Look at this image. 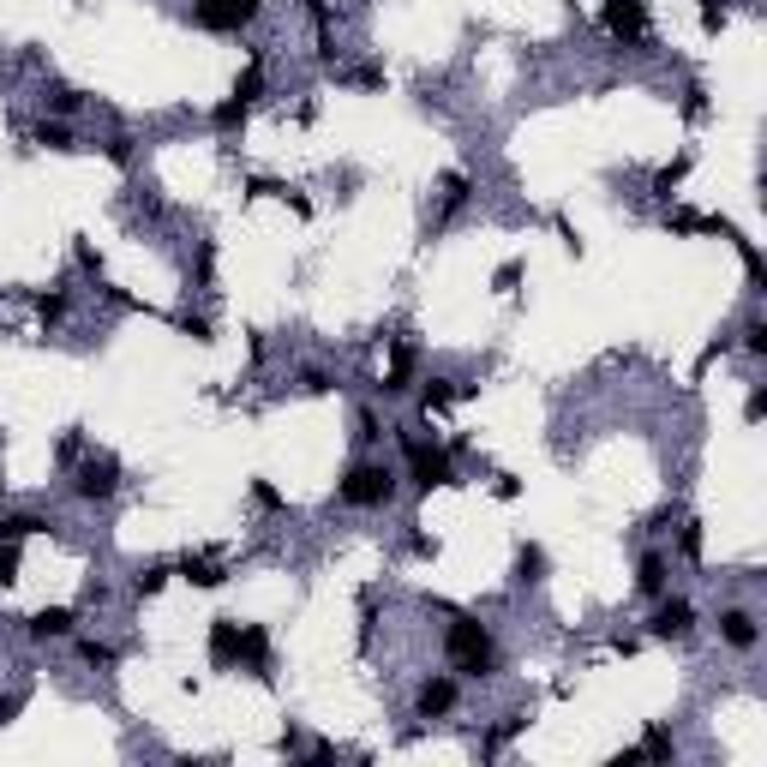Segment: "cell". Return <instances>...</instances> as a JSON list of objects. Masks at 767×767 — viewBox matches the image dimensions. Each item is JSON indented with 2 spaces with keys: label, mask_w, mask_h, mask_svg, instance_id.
<instances>
[{
  "label": "cell",
  "mask_w": 767,
  "mask_h": 767,
  "mask_svg": "<svg viewBox=\"0 0 767 767\" xmlns=\"http://www.w3.org/2000/svg\"><path fill=\"white\" fill-rule=\"evenodd\" d=\"M24 708V690H12V696H0V726H12V714Z\"/></svg>",
  "instance_id": "obj_37"
},
{
  "label": "cell",
  "mask_w": 767,
  "mask_h": 767,
  "mask_svg": "<svg viewBox=\"0 0 767 767\" xmlns=\"http://www.w3.org/2000/svg\"><path fill=\"white\" fill-rule=\"evenodd\" d=\"M246 114H252V102H240V96H228V102H216V114H210V126H216V132H234V126H246Z\"/></svg>",
  "instance_id": "obj_20"
},
{
  "label": "cell",
  "mask_w": 767,
  "mask_h": 767,
  "mask_svg": "<svg viewBox=\"0 0 767 767\" xmlns=\"http://www.w3.org/2000/svg\"><path fill=\"white\" fill-rule=\"evenodd\" d=\"M168 576H174V564H144V570H138V576H132V594H138V600H144V594H156V588H162V582H168Z\"/></svg>",
  "instance_id": "obj_22"
},
{
  "label": "cell",
  "mask_w": 767,
  "mask_h": 767,
  "mask_svg": "<svg viewBox=\"0 0 767 767\" xmlns=\"http://www.w3.org/2000/svg\"><path fill=\"white\" fill-rule=\"evenodd\" d=\"M666 588H672V558H666V552H642V564H636V594L660 600Z\"/></svg>",
  "instance_id": "obj_12"
},
{
  "label": "cell",
  "mask_w": 767,
  "mask_h": 767,
  "mask_svg": "<svg viewBox=\"0 0 767 767\" xmlns=\"http://www.w3.org/2000/svg\"><path fill=\"white\" fill-rule=\"evenodd\" d=\"M396 492H402V474L390 462H378V456H360L342 474V486H336V498L348 510H384V504H396Z\"/></svg>",
  "instance_id": "obj_2"
},
{
  "label": "cell",
  "mask_w": 767,
  "mask_h": 767,
  "mask_svg": "<svg viewBox=\"0 0 767 767\" xmlns=\"http://www.w3.org/2000/svg\"><path fill=\"white\" fill-rule=\"evenodd\" d=\"M300 390H306V396H324V390H336V378H330L324 366H306V372H300Z\"/></svg>",
  "instance_id": "obj_27"
},
{
  "label": "cell",
  "mask_w": 767,
  "mask_h": 767,
  "mask_svg": "<svg viewBox=\"0 0 767 767\" xmlns=\"http://www.w3.org/2000/svg\"><path fill=\"white\" fill-rule=\"evenodd\" d=\"M414 366H420V360H414V348L402 342V348L390 354V366H384V384H378V390H384V396H402V390H414Z\"/></svg>",
  "instance_id": "obj_14"
},
{
  "label": "cell",
  "mask_w": 767,
  "mask_h": 767,
  "mask_svg": "<svg viewBox=\"0 0 767 767\" xmlns=\"http://www.w3.org/2000/svg\"><path fill=\"white\" fill-rule=\"evenodd\" d=\"M462 198H468V174H444V216L462 210Z\"/></svg>",
  "instance_id": "obj_26"
},
{
  "label": "cell",
  "mask_w": 767,
  "mask_h": 767,
  "mask_svg": "<svg viewBox=\"0 0 767 767\" xmlns=\"http://www.w3.org/2000/svg\"><path fill=\"white\" fill-rule=\"evenodd\" d=\"M258 12H264V0H192V24L198 30H216V36L246 30Z\"/></svg>",
  "instance_id": "obj_5"
},
{
  "label": "cell",
  "mask_w": 767,
  "mask_h": 767,
  "mask_svg": "<svg viewBox=\"0 0 767 767\" xmlns=\"http://www.w3.org/2000/svg\"><path fill=\"white\" fill-rule=\"evenodd\" d=\"M0 456H6V432H0Z\"/></svg>",
  "instance_id": "obj_38"
},
{
  "label": "cell",
  "mask_w": 767,
  "mask_h": 767,
  "mask_svg": "<svg viewBox=\"0 0 767 767\" xmlns=\"http://www.w3.org/2000/svg\"><path fill=\"white\" fill-rule=\"evenodd\" d=\"M0 582H18V540H0Z\"/></svg>",
  "instance_id": "obj_33"
},
{
  "label": "cell",
  "mask_w": 767,
  "mask_h": 767,
  "mask_svg": "<svg viewBox=\"0 0 767 767\" xmlns=\"http://www.w3.org/2000/svg\"><path fill=\"white\" fill-rule=\"evenodd\" d=\"M174 570H180V576H186L192 588H216V582H222V564H216V558H192V552H186V558H180Z\"/></svg>",
  "instance_id": "obj_19"
},
{
  "label": "cell",
  "mask_w": 767,
  "mask_h": 767,
  "mask_svg": "<svg viewBox=\"0 0 767 767\" xmlns=\"http://www.w3.org/2000/svg\"><path fill=\"white\" fill-rule=\"evenodd\" d=\"M78 102H84L78 90H54V96H48V108H54V114H78Z\"/></svg>",
  "instance_id": "obj_34"
},
{
  "label": "cell",
  "mask_w": 767,
  "mask_h": 767,
  "mask_svg": "<svg viewBox=\"0 0 767 767\" xmlns=\"http://www.w3.org/2000/svg\"><path fill=\"white\" fill-rule=\"evenodd\" d=\"M648 636L654 642H690L696 636V606L684 600V594H660V606H654V618H648Z\"/></svg>",
  "instance_id": "obj_6"
},
{
  "label": "cell",
  "mask_w": 767,
  "mask_h": 767,
  "mask_svg": "<svg viewBox=\"0 0 767 767\" xmlns=\"http://www.w3.org/2000/svg\"><path fill=\"white\" fill-rule=\"evenodd\" d=\"M456 396H462L456 378H444V372H438V378H420V414H438V408H450Z\"/></svg>",
  "instance_id": "obj_15"
},
{
  "label": "cell",
  "mask_w": 767,
  "mask_h": 767,
  "mask_svg": "<svg viewBox=\"0 0 767 767\" xmlns=\"http://www.w3.org/2000/svg\"><path fill=\"white\" fill-rule=\"evenodd\" d=\"M720 642H726L732 654H756V642H762V618H756L750 606H726V612H720Z\"/></svg>",
  "instance_id": "obj_9"
},
{
  "label": "cell",
  "mask_w": 767,
  "mask_h": 767,
  "mask_svg": "<svg viewBox=\"0 0 767 767\" xmlns=\"http://www.w3.org/2000/svg\"><path fill=\"white\" fill-rule=\"evenodd\" d=\"M252 504H258V510H288V498H282L270 480H252Z\"/></svg>",
  "instance_id": "obj_28"
},
{
  "label": "cell",
  "mask_w": 767,
  "mask_h": 767,
  "mask_svg": "<svg viewBox=\"0 0 767 767\" xmlns=\"http://www.w3.org/2000/svg\"><path fill=\"white\" fill-rule=\"evenodd\" d=\"M180 330H186L192 342H210V318H204V312H180Z\"/></svg>",
  "instance_id": "obj_29"
},
{
  "label": "cell",
  "mask_w": 767,
  "mask_h": 767,
  "mask_svg": "<svg viewBox=\"0 0 767 767\" xmlns=\"http://www.w3.org/2000/svg\"><path fill=\"white\" fill-rule=\"evenodd\" d=\"M378 438H384L378 408H360V414H354V444H378Z\"/></svg>",
  "instance_id": "obj_24"
},
{
  "label": "cell",
  "mask_w": 767,
  "mask_h": 767,
  "mask_svg": "<svg viewBox=\"0 0 767 767\" xmlns=\"http://www.w3.org/2000/svg\"><path fill=\"white\" fill-rule=\"evenodd\" d=\"M678 552H684V558H702V528H696V522L678 528Z\"/></svg>",
  "instance_id": "obj_30"
},
{
  "label": "cell",
  "mask_w": 767,
  "mask_h": 767,
  "mask_svg": "<svg viewBox=\"0 0 767 767\" xmlns=\"http://www.w3.org/2000/svg\"><path fill=\"white\" fill-rule=\"evenodd\" d=\"M24 630H30V642H66V636L78 630V612H72V606H42Z\"/></svg>",
  "instance_id": "obj_10"
},
{
  "label": "cell",
  "mask_w": 767,
  "mask_h": 767,
  "mask_svg": "<svg viewBox=\"0 0 767 767\" xmlns=\"http://www.w3.org/2000/svg\"><path fill=\"white\" fill-rule=\"evenodd\" d=\"M102 150H108V162H132V138H108Z\"/></svg>",
  "instance_id": "obj_35"
},
{
  "label": "cell",
  "mask_w": 767,
  "mask_h": 767,
  "mask_svg": "<svg viewBox=\"0 0 767 767\" xmlns=\"http://www.w3.org/2000/svg\"><path fill=\"white\" fill-rule=\"evenodd\" d=\"M36 312H42V324H60V318H66V288H54V294H36Z\"/></svg>",
  "instance_id": "obj_25"
},
{
  "label": "cell",
  "mask_w": 767,
  "mask_h": 767,
  "mask_svg": "<svg viewBox=\"0 0 767 767\" xmlns=\"http://www.w3.org/2000/svg\"><path fill=\"white\" fill-rule=\"evenodd\" d=\"M78 654H84L90 666H114V648H108V642H90V636H84V642H78Z\"/></svg>",
  "instance_id": "obj_31"
},
{
  "label": "cell",
  "mask_w": 767,
  "mask_h": 767,
  "mask_svg": "<svg viewBox=\"0 0 767 767\" xmlns=\"http://www.w3.org/2000/svg\"><path fill=\"white\" fill-rule=\"evenodd\" d=\"M30 144H42V150H78V144H72V126H66L60 114H54V120H36V126H30Z\"/></svg>",
  "instance_id": "obj_18"
},
{
  "label": "cell",
  "mask_w": 767,
  "mask_h": 767,
  "mask_svg": "<svg viewBox=\"0 0 767 767\" xmlns=\"http://www.w3.org/2000/svg\"><path fill=\"white\" fill-rule=\"evenodd\" d=\"M402 456H408V480H414V492H438V486L456 480V462H450L444 444H426V438L402 432Z\"/></svg>",
  "instance_id": "obj_3"
},
{
  "label": "cell",
  "mask_w": 767,
  "mask_h": 767,
  "mask_svg": "<svg viewBox=\"0 0 767 767\" xmlns=\"http://www.w3.org/2000/svg\"><path fill=\"white\" fill-rule=\"evenodd\" d=\"M210 666H240V618H210Z\"/></svg>",
  "instance_id": "obj_11"
},
{
  "label": "cell",
  "mask_w": 767,
  "mask_h": 767,
  "mask_svg": "<svg viewBox=\"0 0 767 767\" xmlns=\"http://www.w3.org/2000/svg\"><path fill=\"white\" fill-rule=\"evenodd\" d=\"M66 474H72V498H78V504H108V498L120 492V462H114V456H96V450H90V456H78Z\"/></svg>",
  "instance_id": "obj_4"
},
{
  "label": "cell",
  "mask_w": 767,
  "mask_h": 767,
  "mask_svg": "<svg viewBox=\"0 0 767 767\" xmlns=\"http://www.w3.org/2000/svg\"><path fill=\"white\" fill-rule=\"evenodd\" d=\"M240 666L252 678H270V636L258 624H240Z\"/></svg>",
  "instance_id": "obj_13"
},
{
  "label": "cell",
  "mask_w": 767,
  "mask_h": 767,
  "mask_svg": "<svg viewBox=\"0 0 767 767\" xmlns=\"http://www.w3.org/2000/svg\"><path fill=\"white\" fill-rule=\"evenodd\" d=\"M744 348H750V354H767V318H750V324H744Z\"/></svg>",
  "instance_id": "obj_32"
},
{
  "label": "cell",
  "mask_w": 767,
  "mask_h": 767,
  "mask_svg": "<svg viewBox=\"0 0 767 767\" xmlns=\"http://www.w3.org/2000/svg\"><path fill=\"white\" fill-rule=\"evenodd\" d=\"M78 270H84V276H102V258H96L84 240H78Z\"/></svg>",
  "instance_id": "obj_36"
},
{
  "label": "cell",
  "mask_w": 767,
  "mask_h": 767,
  "mask_svg": "<svg viewBox=\"0 0 767 767\" xmlns=\"http://www.w3.org/2000/svg\"><path fill=\"white\" fill-rule=\"evenodd\" d=\"M54 522L48 516H36V510H6L0 516V540H24V534H48Z\"/></svg>",
  "instance_id": "obj_17"
},
{
  "label": "cell",
  "mask_w": 767,
  "mask_h": 767,
  "mask_svg": "<svg viewBox=\"0 0 767 767\" xmlns=\"http://www.w3.org/2000/svg\"><path fill=\"white\" fill-rule=\"evenodd\" d=\"M444 654H450V666H456L462 678H492V672H498V642H492V630H486L480 618H468V612L450 618Z\"/></svg>",
  "instance_id": "obj_1"
},
{
  "label": "cell",
  "mask_w": 767,
  "mask_h": 767,
  "mask_svg": "<svg viewBox=\"0 0 767 767\" xmlns=\"http://www.w3.org/2000/svg\"><path fill=\"white\" fill-rule=\"evenodd\" d=\"M540 570H546V552H540V546H522V552H516V582L528 588V582H540Z\"/></svg>",
  "instance_id": "obj_21"
},
{
  "label": "cell",
  "mask_w": 767,
  "mask_h": 767,
  "mask_svg": "<svg viewBox=\"0 0 767 767\" xmlns=\"http://www.w3.org/2000/svg\"><path fill=\"white\" fill-rule=\"evenodd\" d=\"M684 174H690V156H678L672 168H660V174H654V192H660V198H672V192L684 186Z\"/></svg>",
  "instance_id": "obj_23"
},
{
  "label": "cell",
  "mask_w": 767,
  "mask_h": 767,
  "mask_svg": "<svg viewBox=\"0 0 767 767\" xmlns=\"http://www.w3.org/2000/svg\"><path fill=\"white\" fill-rule=\"evenodd\" d=\"M456 702H462V690H456L450 672H432V678L414 690V714H420V720H444V714H456Z\"/></svg>",
  "instance_id": "obj_7"
},
{
  "label": "cell",
  "mask_w": 767,
  "mask_h": 767,
  "mask_svg": "<svg viewBox=\"0 0 767 767\" xmlns=\"http://www.w3.org/2000/svg\"><path fill=\"white\" fill-rule=\"evenodd\" d=\"M600 24H606L612 42H642V36H648V6H642V0H606Z\"/></svg>",
  "instance_id": "obj_8"
},
{
  "label": "cell",
  "mask_w": 767,
  "mask_h": 767,
  "mask_svg": "<svg viewBox=\"0 0 767 767\" xmlns=\"http://www.w3.org/2000/svg\"><path fill=\"white\" fill-rule=\"evenodd\" d=\"M672 756H678V744H672V732H660V726H654V732H648V738H642L636 750H624L618 762H672Z\"/></svg>",
  "instance_id": "obj_16"
}]
</instances>
